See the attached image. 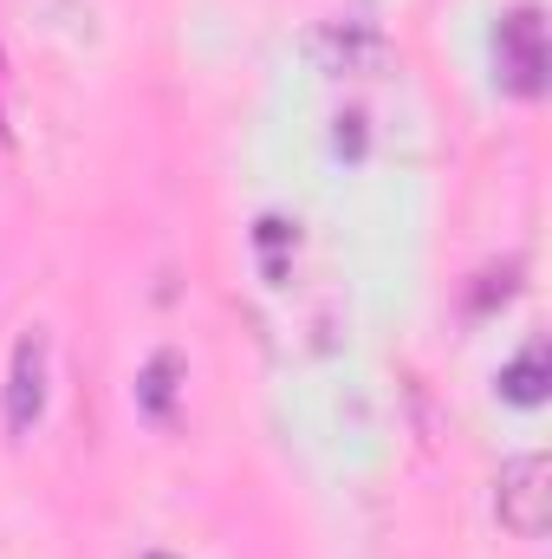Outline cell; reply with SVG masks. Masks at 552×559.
<instances>
[{"label": "cell", "instance_id": "cell-2", "mask_svg": "<svg viewBox=\"0 0 552 559\" xmlns=\"http://www.w3.org/2000/svg\"><path fill=\"white\" fill-rule=\"evenodd\" d=\"M494 52H501V85L520 92V98H540L547 92V26L533 7L507 13L501 33H494Z\"/></svg>", "mask_w": 552, "mask_h": 559}, {"label": "cell", "instance_id": "cell-4", "mask_svg": "<svg viewBox=\"0 0 552 559\" xmlns=\"http://www.w3.org/2000/svg\"><path fill=\"white\" fill-rule=\"evenodd\" d=\"M547 384H552V358H547V345L533 338V345H527V352L501 371V397L533 411V404H547Z\"/></svg>", "mask_w": 552, "mask_h": 559}, {"label": "cell", "instance_id": "cell-3", "mask_svg": "<svg viewBox=\"0 0 552 559\" xmlns=\"http://www.w3.org/2000/svg\"><path fill=\"white\" fill-rule=\"evenodd\" d=\"M46 417V332H20L13 338V365H7V429L26 436Z\"/></svg>", "mask_w": 552, "mask_h": 559}, {"label": "cell", "instance_id": "cell-6", "mask_svg": "<svg viewBox=\"0 0 552 559\" xmlns=\"http://www.w3.org/2000/svg\"><path fill=\"white\" fill-rule=\"evenodd\" d=\"M143 559H176V554H143Z\"/></svg>", "mask_w": 552, "mask_h": 559}, {"label": "cell", "instance_id": "cell-1", "mask_svg": "<svg viewBox=\"0 0 552 559\" xmlns=\"http://www.w3.org/2000/svg\"><path fill=\"white\" fill-rule=\"evenodd\" d=\"M547 508H552V468L547 455H514L494 481V514L507 534L520 540H540L547 534Z\"/></svg>", "mask_w": 552, "mask_h": 559}, {"label": "cell", "instance_id": "cell-5", "mask_svg": "<svg viewBox=\"0 0 552 559\" xmlns=\"http://www.w3.org/2000/svg\"><path fill=\"white\" fill-rule=\"evenodd\" d=\"M176 352H156L149 358V371H143V384H137V397H143V411L149 417H169V404H176Z\"/></svg>", "mask_w": 552, "mask_h": 559}]
</instances>
